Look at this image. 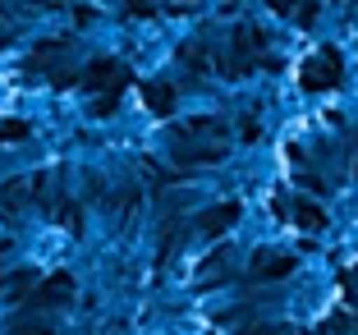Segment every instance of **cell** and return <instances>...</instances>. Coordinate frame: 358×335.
<instances>
[{
    "instance_id": "cell-5",
    "label": "cell",
    "mask_w": 358,
    "mask_h": 335,
    "mask_svg": "<svg viewBox=\"0 0 358 335\" xmlns=\"http://www.w3.org/2000/svg\"><path fill=\"white\" fill-rule=\"evenodd\" d=\"M234 220H239V202H221L216 211H202L198 216V230L202 234H225Z\"/></svg>"
},
{
    "instance_id": "cell-14",
    "label": "cell",
    "mask_w": 358,
    "mask_h": 335,
    "mask_svg": "<svg viewBox=\"0 0 358 335\" xmlns=\"http://www.w3.org/2000/svg\"><path fill=\"white\" fill-rule=\"evenodd\" d=\"M152 10H157V5H152V0H129V14H143V19H148Z\"/></svg>"
},
{
    "instance_id": "cell-7",
    "label": "cell",
    "mask_w": 358,
    "mask_h": 335,
    "mask_svg": "<svg viewBox=\"0 0 358 335\" xmlns=\"http://www.w3.org/2000/svg\"><path fill=\"white\" fill-rule=\"evenodd\" d=\"M289 271H294V257H271V252H257L253 257V280H280Z\"/></svg>"
},
{
    "instance_id": "cell-10",
    "label": "cell",
    "mask_w": 358,
    "mask_h": 335,
    "mask_svg": "<svg viewBox=\"0 0 358 335\" xmlns=\"http://www.w3.org/2000/svg\"><path fill=\"white\" fill-rule=\"evenodd\" d=\"M23 134H28V124H23V120H10V124L0 129V138H10V143H14V138H23Z\"/></svg>"
},
{
    "instance_id": "cell-13",
    "label": "cell",
    "mask_w": 358,
    "mask_h": 335,
    "mask_svg": "<svg viewBox=\"0 0 358 335\" xmlns=\"http://www.w3.org/2000/svg\"><path fill=\"white\" fill-rule=\"evenodd\" d=\"M317 23V5H303V10H299V28H313Z\"/></svg>"
},
{
    "instance_id": "cell-6",
    "label": "cell",
    "mask_w": 358,
    "mask_h": 335,
    "mask_svg": "<svg viewBox=\"0 0 358 335\" xmlns=\"http://www.w3.org/2000/svg\"><path fill=\"white\" fill-rule=\"evenodd\" d=\"M221 157H225V152L216 143H211V147H189L184 138H175V161H179V166H211V161H221Z\"/></svg>"
},
{
    "instance_id": "cell-11",
    "label": "cell",
    "mask_w": 358,
    "mask_h": 335,
    "mask_svg": "<svg viewBox=\"0 0 358 335\" xmlns=\"http://www.w3.org/2000/svg\"><path fill=\"white\" fill-rule=\"evenodd\" d=\"M51 83H55V87H69V83H78V73H74V69H55Z\"/></svg>"
},
{
    "instance_id": "cell-12",
    "label": "cell",
    "mask_w": 358,
    "mask_h": 335,
    "mask_svg": "<svg viewBox=\"0 0 358 335\" xmlns=\"http://www.w3.org/2000/svg\"><path fill=\"white\" fill-rule=\"evenodd\" d=\"M243 143H257V138H262V129H257V120H243Z\"/></svg>"
},
{
    "instance_id": "cell-9",
    "label": "cell",
    "mask_w": 358,
    "mask_h": 335,
    "mask_svg": "<svg viewBox=\"0 0 358 335\" xmlns=\"http://www.w3.org/2000/svg\"><path fill=\"white\" fill-rule=\"evenodd\" d=\"M257 46H262V32H257V28H248V23H243V28H234V51H239V55L257 51Z\"/></svg>"
},
{
    "instance_id": "cell-8",
    "label": "cell",
    "mask_w": 358,
    "mask_h": 335,
    "mask_svg": "<svg viewBox=\"0 0 358 335\" xmlns=\"http://www.w3.org/2000/svg\"><path fill=\"white\" fill-rule=\"evenodd\" d=\"M143 97H148V106L157 111V115H170V111H175V87L170 83H148Z\"/></svg>"
},
{
    "instance_id": "cell-4",
    "label": "cell",
    "mask_w": 358,
    "mask_h": 335,
    "mask_svg": "<svg viewBox=\"0 0 358 335\" xmlns=\"http://www.w3.org/2000/svg\"><path fill=\"white\" fill-rule=\"evenodd\" d=\"M280 207V216H289L294 225H303V230H322L327 225V211L317 207V202H308V198H294V202H275Z\"/></svg>"
},
{
    "instance_id": "cell-3",
    "label": "cell",
    "mask_w": 358,
    "mask_h": 335,
    "mask_svg": "<svg viewBox=\"0 0 358 335\" xmlns=\"http://www.w3.org/2000/svg\"><path fill=\"white\" fill-rule=\"evenodd\" d=\"M69 299H74V276H69V271L51 276L42 290L32 294V304H37V308H60V304H69Z\"/></svg>"
},
{
    "instance_id": "cell-1",
    "label": "cell",
    "mask_w": 358,
    "mask_h": 335,
    "mask_svg": "<svg viewBox=\"0 0 358 335\" xmlns=\"http://www.w3.org/2000/svg\"><path fill=\"white\" fill-rule=\"evenodd\" d=\"M340 83V51H317L313 60L303 64V87L308 92H327V87H336Z\"/></svg>"
},
{
    "instance_id": "cell-2",
    "label": "cell",
    "mask_w": 358,
    "mask_h": 335,
    "mask_svg": "<svg viewBox=\"0 0 358 335\" xmlns=\"http://www.w3.org/2000/svg\"><path fill=\"white\" fill-rule=\"evenodd\" d=\"M83 83L96 87V92H120V87H124V69H120L115 60H92L87 73H83Z\"/></svg>"
}]
</instances>
